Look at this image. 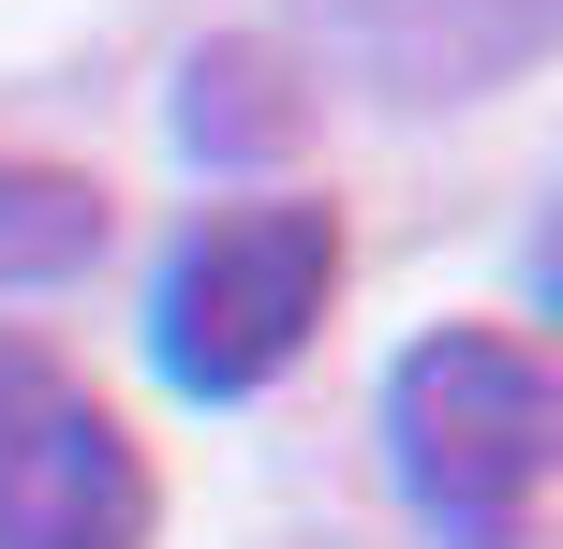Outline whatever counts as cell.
Returning a JSON list of instances; mask_svg holds the SVG:
<instances>
[{"label": "cell", "mask_w": 563, "mask_h": 549, "mask_svg": "<svg viewBox=\"0 0 563 549\" xmlns=\"http://www.w3.org/2000/svg\"><path fill=\"white\" fill-rule=\"evenodd\" d=\"M549 356L519 327H430L416 356L386 372V446H400V491L445 549H534L549 505Z\"/></svg>", "instance_id": "cell-1"}, {"label": "cell", "mask_w": 563, "mask_h": 549, "mask_svg": "<svg viewBox=\"0 0 563 549\" xmlns=\"http://www.w3.org/2000/svg\"><path fill=\"white\" fill-rule=\"evenodd\" d=\"M341 297V208L327 194H253V208H208L164 267V312H148V356L164 386L194 402H253L282 356L327 327Z\"/></svg>", "instance_id": "cell-2"}, {"label": "cell", "mask_w": 563, "mask_h": 549, "mask_svg": "<svg viewBox=\"0 0 563 549\" xmlns=\"http://www.w3.org/2000/svg\"><path fill=\"white\" fill-rule=\"evenodd\" d=\"M0 549H148V446L30 327H0Z\"/></svg>", "instance_id": "cell-3"}, {"label": "cell", "mask_w": 563, "mask_h": 549, "mask_svg": "<svg viewBox=\"0 0 563 549\" xmlns=\"http://www.w3.org/2000/svg\"><path fill=\"white\" fill-rule=\"evenodd\" d=\"M311 15L386 105H475V89L549 59L563 0H311Z\"/></svg>", "instance_id": "cell-4"}, {"label": "cell", "mask_w": 563, "mask_h": 549, "mask_svg": "<svg viewBox=\"0 0 563 549\" xmlns=\"http://www.w3.org/2000/svg\"><path fill=\"white\" fill-rule=\"evenodd\" d=\"M75 267H104V194L75 164L0 149V297L15 283H75Z\"/></svg>", "instance_id": "cell-5"}, {"label": "cell", "mask_w": 563, "mask_h": 549, "mask_svg": "<svg viewBox=\"0 0 563 549\" xmlns=\"http://www.w3.org/2000/svg\"><path fill=\"white\" fill-rule=\"evenodd\" d=\"M178 134H194V149H282V134H297L282 59L267 45H208L194 75H178Z\"/></svg>", "instance_id": "cell-6"}]
</instances>
